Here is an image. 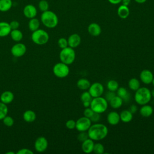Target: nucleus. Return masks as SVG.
Here are the masks:
<instances>
[{
  "label": "nucleus",
  "mask_w": 154,
  "mask_h": 154,
  "mask_svg": "<svg viewBox=\"0 0 154 154\" xmlns=\"http://www.w3.org/2000/svg\"><path fill=\"white\" fill-rule=\"evenodd\" d=\"M87 133L88 137L93 141H100L107 136L108 129L105 125L96 123L91 125Z\"/></svg>",
  "instance_id": "nucleus-1"
},
{
  "label": "nucleus",
  "mask_w": 154,
  "mask_h": 154,
  "mask_svg": "<svg viewBox=\"0 0 154 154\" xmlns=\"http://www.w3.org/2000/svg\"><path fill=\"white\" fill-rule=\"evenodd\" d=\"M40 21L46 28H54L58 23V17L54 11L48 10L42 12L40 16Z\"/></svg>",
  "instance_id": "nucleus-2"
},
{
  "label": "nucleus",
  "mask_w": 154,
  "mask_h": 154,
  "mask_svg": "<svg viewBox=\"0 0 154 154\" xmlns=\"http://www.w3.org/2000/svg\"><path fill=\"white\" fill-rule=\"evenodd\" d=\"M152 99L151 91L147 87H140L135 91L134 99L138 105H143L147 104Z\"/></svg>",
  "instance_id": "nucleus-3"
},
{
  "label": "nucleus",
  "mask_w": 154,
  "mask_h": 154,
  "mask_svg": "<svg viewBox=\"0 0 154 154\" xmlns=\"http://www.w3.org/2000/svg\"><path fill=\"white\" fill-rule=\"evenodd\" d=\"M108 102L102 96L93 97L90 102V107L94 112L102 114L108 108Z\"/></svg>",
  "instance_id": "nucleus-4"
},
{
  "label": "nucleus",
  "mask_w": 154,
  "mask_h": 154,
  "mask_svg": "<svg viewBox=\"0 0 154 154\" xmlns=\"http://www.w3.org/2000/svg\"><path fill=\"white\" fill-rule=\"evenodd\" d=\"M59 57L61 62L67 65L72 64L75 60V51L73 48L67 46L65 48L61 49Z\"/></svg>",
  "instance_id": "nucleus-5"
},
{
  "label": "nucleus",
  "mask_w": 154,
  "mask_h": 154,
  "mask_svg": "<svg viewBox=\"0 0 154 154\" xmlns=\"http://www.w3.org/2000/svg\"><path fill=\"white\" fill-rule=\"evenodd\" d=\"M32 41L37 45H43L48 43L49 39L48 33L42 29H38L32 32Z\"/></svg>",
  "instance_id": "nucleus-6"
},
{
  "label": "nucleus",
  "mask_w": 154,
  "mask_h": 154,
  "mask_svg": "<svg viewBox=\"0 0 154 154\" xmlns=\"http://www.w3.org/2000/svg\"><path fill=\"white\" fill-rule=\"evenodd\" d=\"M52 71L54 75L57 78H64L69 75L70 69L67 64L61 62L58 63L54 66Z\"/></svg>",
  "instance_id": "nucleus-7"
},
{
  "label": "nucleus",
  "mask_w": 154,
  "mask_h": 154,
  "mask_svg": "<svg viewBox=\"0 0 154 154\" xmlns=\"http://www.w3.org/2000/svg\"><path fill=\"white\" fill-rule=\"evenodd\" d=\"M91 121L88 117L85 116L80 117L76 121L75 128L79 132L87 131L91 125Z\"/></svg>",
  "instance_id": "nucleus-8"
},
{
  "label": "nucleus",
  "mask_w": 154,
  "mask_h": 154,
  "mask_svg": "<svg viewBox=\"0 0 154 154\" xmlns=\"http://www.w3.org/2000/svg\"><path fill=\"white\" fill-rule=\"evenodd\" d=\"M104 91V87L103 85L98 82H94L91 84L88 88V92L92 96V97H96L101 96Z\"/></svg>",
  "instance_id": "nucleus-9"
},
{
  "label": "nucleus",
  "mask_w": 154,
  "mask_h": 154,
  "mask_svg": "<svg viewBox=\"0 0 154 154\" xmlns=\"http://www.w3.org/2000/svg\"><path fill=\"white\" fill-rule=\"evenodd\" d=\"M26 51V46L21 43L14 44L11 48V53L14 57H21Z\"/></svg>",
  "instance_id": "nucleus-10"
},
{
  "label": "nucleus",
  "mask_w": 154,
  "mask_h": 154,
  "mask_svg": "<svg viewBox=\"0 0 154 154\" xmlns=\"http://www.w3.org/2000/svg\"><path fill=\"white\" fill-rule=\"evenodd\" d=\"M48 146V141L47 139L44 137H38L34 143V147L37 152H45Z\"/></svg>",
  "instance_id": "nucleus-11"
},
{
  "label": "nucleus",
  "mask_w": 154,
  "mask_h": 154,
  "mask_svg": "<svg viewBox=\"0 0 154 154\" xmlns=\"http://www.w3.org/2000/svg\"><path fill=\"white\" fill-rule=\"evenodd\" d=\"M23 14L24 16L29 19L35 17L37 14V9L32 4H27L23 8Z\"/></svg>",
  "instance_id": "nucleus-12"
},
{
  "label": "nucleus",
  "mask_w": 154,
  "mask_h": 154,
  "mask_svg": "<svg viewBox=\"0 0 154 154\" xmlns=\"http://www.w3.org/2000/svg\"><path fill=\"white\" fill-rule=\"evenodd\" d=\"M153 78L154 76L152 72L148 69L142 70L140 74V78L141 81L145 84H151Z\"/></svg>",
  "instance_id": "nucleus-13"
},
{
  "label": "nucleus",
  "mask_w": 154,
  "mask_h": 154,
  "mask_svg": "<svg viewBox=\"0 0 154 154\" xmlns=\"http://www.w3.org/2000/svg\"><path fill=\"white\" fill-rule=\"evenodd\" d=\"M81 42V38L79 34L76 33L72 34L67 39L68 46L72 48H75L80 45Z\"/></svg>",
  "instance_id": "nucleus-14"
},
{
  "label": "nucleus",
  "mask_w": 154,
  "mask_h": 154,
  "mask_svg": "<svg viewBox=\"0 0 154 154\" xmlns=\"http://www.w3.org/2000/svg\"><path fill=\"white\" fill-rule=\"evenodd\" d=\"M94 141L90 138L82 142L81 148L82 151L85 153H90L93 152L94 147Z\"/></svg>",
  "instance_id": "nucleus-15"
},
{
  "label": "nucleus",
  "mask_w": 154,
  "mask_h": 154,
  "mask_svg": "<svg viewBox=\"0 0 154 154\" xmlns=\"http://www.w3.org/2000/svg\"><path fill=\"white\" fill-rule=\"evenodd\" d=\"M120 121V114L116 111H111L107 116V122L111 125H116Z\"/></svg>",
  "instance_id": "nucleus-16"
},
{
  "label": "nucleus",
  "mask_w": 154,
  "mask_h": 154,
  "mask_svg": "<svg viewBox=\"0 0 154 154\" xmlns=\"http://www.w3.org/2000/svg\"><path fill=\"white\" fill-rule=\"evenodd\" d=\"M88 33L92 36H98L101 33V28L100 25L96 23H90L87 28Z\"/></svg>",
  "instance_id": "nucleus-17"
},
{
  "label": "nucleus",
  "mask_w": 154,
  "mask_h": 154,
  "mask_svg": "<svg viewBox=\"0 0 154 154\" xmlns=\"http://www.w3.org/2000/svg\"><path fill=\"white\" fill-rule=\"evenodd\" d=\"M14 94L11 91H5L2 92L0 96V100L1 102L5 103L8 104L13 102L14 99Z\"/></svg>",
  "instance_id": "nucleus-18"
},
{
  "label": "nucleus",
  "mask_w": 154,
  "mask_h": 154,
  "mask_svg": "<svg viewBox=\"0 0 154 154\" xmlns=\"http://www.w3.org/2000/svg\"><path fill=\"white\" fill-rule=\"evenodd\" d=\"M11 31L9 23L7 22H0V37L8 35Z\"/></svg>",
  "instance_id": "nucleus-19"
},
{
  "label": "nucleus",
  "mask_w": 154,
  "mask_h": 154,
  "mask_svg": "<svg viewBox=\"0 0 154 154\" xmlns=\"http://www.w3.org/2000/svg\"><path fill=\"white\" fill-rule=\"evenodd\" d=\"M153 112V109L152 106L147 104L142 105V106L140 109V114H141V116L144 117H150V116H152Z\"/></svg>",
  "instance_id": "nucleus-20"
},
{
  "label": "nucleus",
  "mask_w": 154,
  "mask_h": 154,
  "mask_svg": "<svg viewBox=\"0 0 154 154\" xmlns=\"http://www.w3.org/2000/svg\"><path fill=\"white\" fill-rule=\"evenodd\" d=\"M129 9L126 5H121L117 9V14L118 16L123 19H126L129 15Z\"/></svg>",
  "instance_id": "nucleus-21"
},
{
  "label": "nucleus",
  "mask_w": 154,
  "mask_h": 154,
  "mask_svg": "<svg viewBox=\"0 0 154 154\" xmlns=\"http://www.w3.org/2000/svg\"><path fill=\"white\" fill-rule=\"evenodd\" d=\"M120 120L124 123H129L133 119V114L128 109H125L120 114Z\"/></svg>",
  "instance_id": "nucleus-22"
},
{
  "label": "nucleus",
  "mask_w": 154,
  "mask_h": 154,
  "mask_svg": "<svg viewBox=\"0 0 154 154\" xmlns=\"http://www.w3.org/2000/svg\"><path fill=\"white\" fill-rule=\"evenodd\" d=\"M117 94L120 97L123 101H128L130 99V94L125 87H120L117 90Z\"/></svg>",
  "instance_id": "nucleus-23"
},
{
  "label": "nucleus",
  "mask_w": 154,
  "mask_h": 154,
  "mask_svg": "<svg viewBox=\"0 0 154 154\" xmlns=\"http://www.w3.org/2000/svg\"><path fill=\"white\" fill-rule=\"evenodd\" d=\"M123 103V99L117 95H116L112 99H111L109 102V103L111 108L114 109H117L122 106Z\"/></svg>",
  "instance_id": "nucleus-24"
},
{
  "label": "nucleus",
  "mask_w": 154,
  "mask_h": 154,
  "mask_svg": "<svg viewBox=\"0 0 154 154\" xmlns=\"http://www.w3.org/2000/svg\"><path fill=\"white\" fill-rule=\"evenodd\" d=\"M23 119L26 122L32 123L35 121L36 119V114L33 111L28 109L23 112Z\"/></svg>",
  "instance_id": "nucleus-25"
},
{
  "label": "nucleus",
  "mask_w": 154,
  "mask_h": 154,
  "mask_svg": "<svg viewBox=\"0 0 154 154\" xmlns=\"http://www.w3.org/2000/svg\"><path fill=\"white\" fill-rule=\"evenodd\" d=\"M13 6L12 0H0V11L7 12Z\"/></svg>",
  "instance_id": "nucleus-26"
},
{
  "label": "nucleus",
  "mask_w": 154,
  "mask_h": 154,
  "mask_svg": "<svg viewBox=\"0 0 154 154\" xmlns=\"http://www.w3.org/2000/svg\"><path fill=\"white\" fill-rule=\"evenodd\" d=\"M11 39L16 42H19L23 38V33L19 29H11L10 33Z\"/></svg>",
  "instance_id": "nucleus-27"
},
{
  "label": "nucleus",
  "mask_w": 154,
  "mask_h": 154,
  "mask_svg": "<svg viewBox=\"0 0 154 154\" xmlns=\"http://www.w3.org/2000/svg\"><path fill=\"white\" fill-rule=\"evenodd\" d=\"M77 87L78 88L82 90H88L89 87L91 85L90 82L89 80L85 78H81L77 81Z\"/></svg>",
  "instance_id": "nucleus-28"
},
{
  "label": "nucleus",
  "mask_w": 154,
  "mask_h": 154,
  "mask_svg": "<svg viewBox=\"0 0 154 154\" xmlns=\"http://www.w3.org/2000/svg\"><path fill=\"white\" fill-rule=\"evenodd\" d=\"M28 28L32 32L39 29L40 25V21L36 17L30 19L28 22Z\"/></svg>",
  "instance_id": "nucleus-29"
},
{
  "label": "nucleus",
  "mask_w": 154,
  "mask_h": 154,
  "mask_svg": "<svg viewBox=\"0 0 154 154\" xmlns=\"http://www.w3.org/2000/svg\"><path fill=\"white\" fill-rule=\"evenodd\" d=\"M128 86L131 90L136 91L140 87V82L138 79L132 78L129 79L128 82Z\"/></svg>",
  "instance_id": "nucleus-30"
},
{
  "label": "nucleus",
  "mask_w": 154,
  "mask_h": 154,
  "mask_svg": "<svg viewBox=\"0 0 154 154\" xmlns=\"http://www.w3.org/2000/svg\"><path fill=\"white\" fill-rule=\"evenodd\" d=\"M106 87H107V88L108 89V90L112 91H117V90L119 87L118 82L117 81H116V80H114V79L109 80L107 82Z\"/></svg>",
  "instance_id": "nucleus-31"
},
{
  "label": "nucleus",
  "mask_w": 154,
  "mask_h": 154,
  "mask_svg": "<svg viewBox=\"0 0 154 154\" xmlns=\"http://www.w3.org/2000/svg\"><path fill=\"white\" fill-rule=\"evenodd\" d=\"M8 110L7 104L0 102V120H2L7 115Z\"/></svg>",
  "instance_id": "nucleus-32"
},
{
  "label": "nucleus",
  "mask_w": 154,
  "mask_h": 154,
  "mask_svg": "<svg viewBox=\"0 0 154 154\" xmlns=\"http://www.w3.org/2000/svg\"><path fill=\"white\" fill-rule=\"evenodd\" d=\"M105 148L104 146L100 143H97L94 144L93 150V152H94L96 154H102L104 153Z\"/></svg>",
  "instance_id": "nucleus-33"
},
{
  "label": "nucleus",
  "mask_w": 154,
  "mask_h": 154,
  "mask_svg": "<svg viewBox=\"0 0 154 154\" xmlns=\"http://www.w3.org/2000/svg\"><path fill=\"white\" fill-rule=\"evenodd\" d=\"M38 7L41 11L43 12L49 10V5L46 0H40L38 4Z\"/></svg>",
  "instance_id": "nucleus-34"
},
{
  "label": "nucleus",
  "mask_w": 154,
  "mask_h": 154,
  "mask_svg": "<svg viewBox=\"0 0 154 154\" xmlns=\"http://www.w3.org/2000/svg\"><path fill=\"white\" fill-rule=\"evenodd\" d=\"M93 97L88 91H84L81 95V100L82 102H91Z\"/></svg>",
  "instance_id": "nucleus-35"
},
{
  "label": "nucleus",
  "mask_w": 154,
  "mask_h": 154,
  "mask_svg": "<svg viewBox=\"0 0 154 154\" xmlns=\"http://www.w3.org/2000/svg\"><path fill=\"white\" fill-rule=\"evenodd\" d=\"M3 123L7 127H11L14 124V119L10 116H6L2 119Z\"/></svg>",
  "instance_id": "nucleus-36"
},
{
  "label": "nucleus",
  "mask_w": 154,
  "mask_h": 154,
  "mask_svg": "<svg viewBox=\"0 0 154 154\" xmlns=\"http://www.w3.org/2000/svg\"><path fill=\"white\" fill-rule=\"evenodd\" d=\"M88 135L87 133V131H82V132H79V133L77 135V139L79 141L83 142L87 139H88Z\"/></svg>",
  "instance_id": "nucleus-37"
},
{
  "label": "nucleus",
  "mask_w": 154,
  "mask_h": 154,
  "mask_svg": "<svg viewBox=\"0 0 154 154\" xmlns=\"http://www.w3.org/2000/svg\"><path fill=\"white\" fill-rule=\"evenodd\" d=\"M57 43H58V46L61 49H63V48H65L68 46L67 40L64 37H61V38H59Z\"/></svg>",
  "instance_id": "nucleus-38"
},
{
  "label": "nucleus",
  "mask_w": 154,
  "mask_h": 154,
  "mask_svg": "<svg viewBox=\"0 0 154 154\" xmlns=\"http://www.w3.org/2000/svg\"><path fill=\"white\" fill-rule=\"evenodd\" d=\"M100 119H101L100 114L97 113V112H94L93 114V115L91 116V117L90 118L91 122H93L95 123L99 122V121L100 120Z\"/></svg>",
  "instance_id": "nucleus-39"
},
{
  "label": "nucleus",
  "mask_w": 154,
  "mask_h": 154,
  "mask_svg": "<svg viewBox=\"0 0 154 154\" xmlns=\"http://www.w3.org/2000/svg\"><path fill=\"white\" fill-rule=\"evenodd\" d=\"M66 126L69 129H73L76 127V122L72 119L68 120L66 122Z\"/></svg>",
  "instance_id": "nucleus-40"
},
{
  "label": "nucleus",
  "mask_w": 154,
  "mask_h": 154,
  "mask_svg": "<svg viewBox=\"0 0 154 154\" xmlns=\"http://www.w3.org/2000/svg\"><path fill=\"white\" fill-rule=\"evenodd\" d=\"M93 113H94V111L92 110V109L90 107L85 108V109L84 111V116L90 119Z\"/></svg>",
  "instance_id": "nucleus-41"
},
{
  "label": "nucleus",
  "mask_w": 154,
  "mask_h": 154,
  "mask_svg": "<svg viewBox=\"0 0 154 154\" xmlns=\"http://www.w3.org/2000/svg\"><path fill=\"white\" fill-rule=\"evenodd\" d=\"M116 93L115 91H108L106 94H105V99L108 101V102H109V100L111 99H112L115 96H116Z\"/></svg>",
  "instance_id": "nucleus-42"
},
{
  "label": "nucleus",
  "mask_w": 154,
  "mask_h": 154,
  "mask_svg": "<svg viewBox=\"0 0 154 154\" xmlns=\"http://www.w3.org/2000/svg\"><path fill=\"white\" fill-rule=\"evenodd\" d=\"M10 28L11 29H18L19 26H20V23L19 22L17 21V20H12L11 21L10 23Z\"/></svg>",
  "instance_id": "nucleus-43"
},
{
  "label": "nucleus",
  "mask_w": 154,
  "mask_h": 154,
  "mask_svg": "<svg viewBox=\"0 0 154 154\" xmlns=\"http://www.w3.org/2000/svg\"><path fill=\"white\" fill-rule=\"evenodd\" d=\"M17 154H32L33 152L27 148H23V149H20V150H19L17 152Z\"/></svg>",
  "instance_id": "nucleus-44"
},
{
  "label": "nucleus",
  "mask_w": 154,
  "mask_h": 154,
  "mask_svg": "<svg viewBox=\"0 0 154 154\" xmlns=\"http://www.w3.org/2000/svg\"><path fill=\"white\" fill-rule=\"evenodd\" d=\"M129 110L132 114L135 113V112H137V106L135 105H131V106L129 107Z\"/></svg>",
  "instance_id": "nucleus-45"
},
{
  "label": "nucleus",
  "mask_w": 154,
  "mask_h": 154,
  "mask_svg": "<svg viewBox=\"0 0 154 154\" xmlns=\"http://www.w3.org/2000/svg\"><path fill=\"white\" fill-rule=\"evenodd\" d=\"M122 0H108V1L112 4H118L122 2Z\"/></svg>",
  "instance_id": "nucleus-46"
},
{
  "label": "nucleus",
  "mask_w": 154,
  "mask_h": 154,
  "mask_svg": "<svg viewBox=\"0 0 154 154\" xmlns=\"http://www.w3.org/2000/svg\"><path fill=\"white\" fill-rule=\"evenodd\" d=\"M122 4H123V5L128 6L130 2H131V0H122Z\"/></svg>",
  "instance_id": "nucleus-47"
},
{
  "label": "nucleus",
  "mask_w": 154,
  "mask_h": 154,
  "mask_svg": "<svg viewBox=\"0 0 154 154\" xmlns=\"http://www.w3.org/2000/svg\"><path fill=\"white\" fill-rule=\"evenodd\" d=\"M90 102H82L83 106H84L85 108L90 107Z\"/></svg>",
  "instance_id": "nucleus-48"
},
{
  "label": "nucleus",
  "mask_w": 154,
  "mask_h": 154,
  "mask_svg": "<svg viewBox=\"0 0 154 154\" xmlns=\"http://www.w3.org/2000/svg\"><path fill=\"white\" fill-rule=\"evenodd\" d=\"M134 1L138 4H143V3H144L147 0H134Z\"/></svg>",
  "instance_id": "nucleus-49"
},
{
  "label": "nucleus",
  "mask_w": 154,
  "mask_h": 154,
  "mask_svg": "<svg viewBox=\"0 0 154 154\" xmlns=\"http://www.w3.org/2000/svg\"><path fill=\"white\" fill-rule=\"evenodd\" d=\"M151 94L153 97H154V88L151 91Z\"/></svg>",
  "instance_id": "nucleus-50"
},
{
  "label": "nucleus",
  "mask_w": 154,
  "mask_h": 154,
  "mask_svg": "<svg viewBox=\"0 0 154 154\" xmlns=\"http://www.w3.org/2000/svg\"><path fill=\"white\" fill-rule=\"evenodd\" d=\"M10 154H14L15 153L14 152H8L6 153V154H10Z\"/></svg>",
  "instance_id": "nucleus-51"
},
{
  "label": "nucleus",
  "mask_w": 154,
  "mask_h": 154,
  "mask_svg": "<svg viewBox=\"0 0 154 154\" xmlns=\"http://www.w3.org/2000/svg\"><path fill=\"white\" fill-rule=\"evenodd\" d=\"M152 83L153 85L154 86V78H153V80H152Z\"/></svg>",
  "instance_id": "nucleus-52"
}]
</instances>
